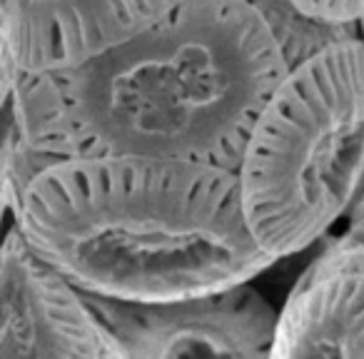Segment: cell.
Wrapping results in <instances>:
<instances>
[{"label":"cell","mask_w":364,"mask_h":359,"mask_svg":"<svg viewBox=\"0 0 364 359\" xmlns=\"http://www.w3.org/2000/svg\"><path fill=\"white\" fill-rule=\"evenodd\" d=\"M255 3L267 18L274 38L282 45L289 68L299 65L322 48L357 33L359 26H362V23L359 26H332V23L314 21V18L294 11L292 6H287L282 0H255Z\"/></svg>","instance_id":"ba28073f"},{"label":"cell","mask_w":364,"mask_h":359,"mask_svg":"<svg viewBox=\"0 0 364 359\" xmlns=\"http://www.w3.org/2000/svg\"><path fill=\"white\" fill-rule=\"evenodd\" d=\"M85 297L125 359H264L274 352L279 312L250 282L167 299Z\"/></svg>","instance_id":"277c9868"},{"label":"cell","mask_w":364,"mask_h":359,"mask_svg":"<svg viewBox=\"0 0 364 359\" xmlns=\"http://www.w3.org/2000/svg\"><path fill=\"white\" fill-rule=\"evenodd\" d=\"M255 240L292 257L347 220L364 190V23L289 68L240 162Z\"/></svg>","instance_id":"3957f363"},{"label":"cell","mask_w":364,"mask_h":359,"mask_svg":"<svg viewBox=\"0 0 364 359\" xmlns=\"http://www.w3.org/2000/svg\"><path fill=\"white\" fill-rule=\"evenodd\" d=\"M289 63L255 0H182L85 63L21 73L3 100V205L75 157L145 155L240 170Z\"/></svg>","instance_id":"6da1fadb"},{"label":"cell","mask_w":364,"mask_h":359,"mask_svg":"<svg viewBox=\"0 0 364 359\" xmlns=\"http://www.w3.org/2000/svg\"><path fill=\"white\" fill-rule=\"evenodd\" d=\"M322 267H362L364 269V190L347 215V227L312 259Z\"/></svg>","instance_id":"9c48e42d"},{"label":"cell","mask_w":364,"mask_h":359,"mask_svg":"<svg viewBox=\"0 0 364 359\" xmlns=\"http://www.w3.org/2000/svg\"><path fill=\"white\" fill-rule=\"evenodd\" d=\"M272 357H364V269L309 264L279 309Z\"/></svg>","instance_id":"52a82bcc"},{"label":"cell","mask_w":364,"mask_h":359,"mask_svg":"<svg viewBox=\"0 0 364 359\" xmlns=\"http://www.w3.org/2000/svg\"><path fill=\"white\" fill-rule=\"evenodd\" d=\"M182 0H0V55L21 73L70 68L170 16Z\"/></svg>","instance_id":"8992f818"},{"label":"cell","mask_w":364,"mask_h":359,"mask_svg":"<svg viewBox=\"0 0 364 359\" xmlns=\"http://www.w3.org/2000/svg\"><path fill=\"white\" fill-rule=\"evenodd\" d=\"M0 359H125L85 292L13 218L0 250Z\"/></svg>","instance_id":"5b68a950"},{"label":"cell","mask_w":364,"mask_h":359,"mask_svg":"<svg viewBox=\"0 0 364 359\" xmlns=\"http://www.w3.org/2000/svg\"><path fill=\"white\" fill-rule=\"evenodd\" d=\"M85 292L167 299L250 282L277 259L255 240L235 170L145 155L48 165L13 215Z\"/></svg>","instance_id":"7a4b0ae2"},{"label":"cell","mask_w":364,"mask_h":359,"mask_svg":"<svg viewBox=\"0 0 364 359\" xmlns=\"http://www.w3.org/2000/svg\"><path fill=\"white\" fill-rule=\"evenodd\" d=\"M294 11L332 23V26H359L364 23V0H282Z\"/></svg>","instance_id":"30bf717a"}]
</instances>
